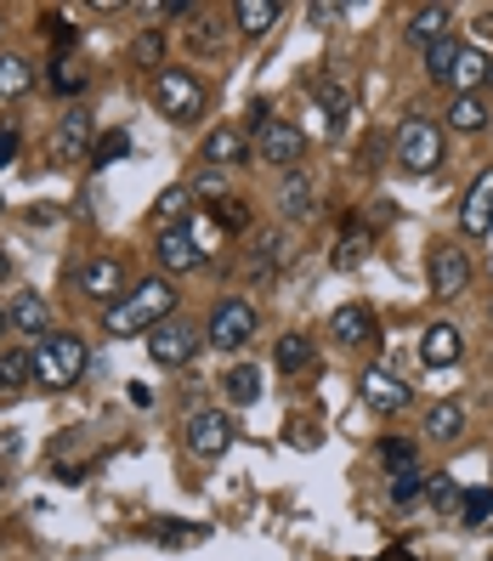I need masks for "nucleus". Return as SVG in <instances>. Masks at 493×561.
<instances>
[{
	"instance_id": "obj_43",
	"label": "nucleus",
	"mask_w": 493,
	"mask_h": 561,
	"mask_svg": "<svg viewBox=\"0 0 493 561\" xmlns=\"http://www.w3.org/2000/svg\"><path fill=\"white\" fill-rule=\"evenodd\" d=\"M7 278H12V255L0 250V284H7Z\"/></svg>"
},
{
	"instance_id": "obj_19",
	"label": "nucleus",
	"mask_w": 493,
	"mask_h": 561,
	"mask_svg": "<svg viewBox=\"0 0 493 561\" xmlns=\"http://www.w3.org/2000/svg\"><path fill=\"white\" fill-rule=\"evenodd\" d=\"M7 318H12V329H23L29 341H46V335H52V306H46L40 295H17Z\"/></svg>"
},
{
	"instance_id": "obj_1",
	"label": "nucleus",
	"mask_w": 493,
	"mask_h": 561,
	"mask_svg": "<svg viewBox=\"0 0 493 561\" xmlns=\"http://www.w3.org/2000/svg\"><path fill=\"white\" fill-rule=\"evenodd\" d=\"M170 313H177V290H170V278H137V284L119 295L114 306H103V329L108 335H142V329H154V323H165Z\"/></svg>"
},
{
	"instance_id": "obj_2",
	"label": "nucleus",
	"mask_w": 493,
	"mask_h": 561,
	"mask_svg": "<svg viewBox=\"0 0 493 561\" xmlns=\"http://www.w3.org/2000/svg\"><path fill=\"white\" fill-rule=\"evenodd\" d=\"M86 369V341L80 335H46L29 346V374L40 392H68Z\"/></svg>"
},
{
	"instance_id": "obj_33",
	"label": "nucleus",
	"mask_w": 493,
	"mask_h": 561,
	"mask_svg": "<svg viewBox=\"0 0 493 561\" xmlns=\"http://www.w3.org/2000/svg\"><path fill=\"white\" fill-rule=\"evenodd\" d=\"M459 522H465V527H488V522H493V488H465Z\"/></svg>"
},
{
	"instance_id": "obj_30",
	"label": "nucleus",
	"mask_w": 493,
	"mask_h": 561,
	"mask_svg": "<svg viewBox=\"0 0 493 561\" xmlns=\"http://www.w3.org/2000/svg\"><path fill=\"white\" fill-rule=\"evenodd\" d=\"M23 386H35L29 352H0V392H23Z\"/></svg>"
},
{
	"instance_id": "obj_3",
	"label": "nucleus",
	"mask_w": 493,
	"mask_h": 561,
	"mask_svg": "<svg viewBox=\"0 0 493 561\" xmlns=\"http://www.w3.org/2000/svg\"><path fill=\"white\" fill-rule=\"evenodd\" d=\"M154 102H159V114H165V119L193 125V119L205 114V86L193 80L187 68H170V63H165V68L154 74Z\"/></svg>"
},
{
	"instance_id": "obj_4",
	"label": "nucleus",
	"mask_w": 493,
	"mask_h": 561,
	"mask_svg": "<svg viewBox=\"0 0 493 561\" xmlns=\"http://www.w3.org/2000/svg\"><path fill=\"white\" fill-rule=\"evenodd\" d=\"M398 165L408 170V176H431L437 165H442V125L437 119H408L403 131H398Z\"/></svg>"
},
{
	"instance_id": "obj_15",
	"label": "nucleus",
	"mask_w": 493,
	"mask_h": 561,
	"mask_svg": "<svg viewBox=\"0 0 493 561\" xmlns=\"http://www.w3.org/2000/svg\"><path fill=\"white\" fill-rule=\"evenodd\" d=\"M488 80H493V58H488L482 46H465L459 63H454V74H449V91H454V97H477Z\"/></svg>"
},
{
	"instance_id": "obj_12",
	"label": "nucleus",
	"mask_w": 493,
	"mask_h": 561,
	"mask_svg": "<svg viewBox=\"0 0 493 561\" xmlns=\"http://www.w3.org/2000/svg\"><path fill=\"white\" fill-rule=\"evenodd\" d=\"M426 272H431V295H442V301L471 290V262H465V250H454V244H437Z\"/></svg>"
},
{
	"instance_id": "obj_5",
	"label": "nucleus",
	"mask_w": 493,
	"mask_h": 561,
	"mask_svg": "<svg viewBox=\"0 0 493 561\" xmlns=\"http://www.w3.org/2000/svg\"><path fill=\"white\" fill-rule=\"evenodd\" d=\"M205 335H210V346H221V352H238L244 341H256V306L244 301V295H221V301L210 306Z\"/></svg>"
},
{
	"instance_id": "obj_7",
	"label": "nucleus",
	"mask_w": 493,
	"mask_h": 561,
	"mask_svg": "<svg viewBox=\"0 0 493 561\" xmlns=\"http://www.w3.org/2000/svg\"><path fill=\"white\" fill-rule=\"evenodd\" d=\"M193 352H199V329H187L182 318H165L147 329V357H154L159 369H187Z\"/></svg>"
},
{
	"instance_id": "obj_42",
	"label": "nucleus",
	"mask_w": 493,
	"mask_h": 561,
	"mask_svg": "<svg viewBox=\"0 0 493 561\" xmlns=\"http://www.w3.org/2000/svg\"><path fill=\"white\" fill-rule=\"evenodd\" d=\"M17 160V131L12 125H0V165H12Z\"/></svg>"
},
{
	"instance_id": "obj_32",
	"label": "nucleus",
	"mask_w": 493,
	"mask_h": 561,
	"mask_svg": "<svg viewBox=\"0 0 493 561\" xmlns=\"http://www.w3.org/2000/svg\"><path fill=\"white\" fill-rule=\"evenodd\" d=\"M187 211H193V193H187V188H165L154 216H159V227H182V221H193Z\"/></svg>"
},
{
	"instance_id": "obj_23",
	"label": "nucleus",
	"mask_w": 493,
	"mask_h": 561,
	"mask_svg": "<svg viewBox=\"0 0 493 561\" xmlns=\"http://www.w3.org/2000/svg\"><path fill=\"white\" fill-rule=\"evenodd\" d=\"M29 86H35V63L7 51V58H0V97H23Z\"/></svg>"
},
{
	"instance_id": "obj_18",
	"label": "nucleus",
	"mask_w": 493,
	"mask_h": 561,
	"mask_svg": "<svg viewBox=\"0 0 493 561\" xmlns=\"http://www.w3.org/2000/svg\"><path fill=\"white\" fill-rule=\"evenodd\" d=\"M403 35H408V46H437L442 35H454V12L449 7H420V12H408V23H403Z\"/></svg>"
},
{
	"instance_id": "obj_31",
	"label": "nucleus",
	"mask_w": 493,
	"mask_h": 561,
	"mask_svg": "<svg viewBox=\"0 0 493 561\" xmlns=\"http://www.w3.org/2000/svg\"><path fill=\"white\" fill-rule=\"evenodd\" d=\"M131 153V131H96V148H91V165H119Z\"/></svg>"
},
{
	"instance_id": "obj_28",
	"label": "nucleus",
	"mask_w": 493,
	"mask_h": 561,
	"mask_svg": "<svg viewBox=\"0 0 493 561\" xmlns=\"http://www.w3.org/2000/svg\"><path fill=\"white\" fill-rule=\"evenodd\" d=\"M221 386H228V403H238V408H250L256 397H261V369H250V364H238L228 380H221Z\"/></svg>"
},
{
	"instance_id": "obj_8",
	"label": "nucleus",
	"mask_w": 493,
	"mask_h": 561,
	"mask_svg": "<svg viewBox=\"0 0 493 561\" xmlns=\"http://www.w3.org/2000/svg\"><path fill=\"white\" fill-rule=\"evenodd\" d=\"M301 153H307V137H301V125H289V119H267L261 131H256V160L267 165H278V170H295L301 165Z\"/></svg>"
},
{
	"instance_id": "obj_22",
	"label": "nucleus",
	"mask_w": 493,
	"mask_h": 561,
	"mask_svg": "<svg viewBox=\"0 0 493 561\" xmlns=\"http://www.w3.org/2000/svg\"><path fill=\"white\" fill-rule=\"evenodd\" d=\"M233 23H238L244 35H267V29L278 23V7H273V0H238V7H233Z\"/></svg>"
},
{
	"instance_id": "obj_36",
	"label": "nucleus",
	"mask_w": 493,
	"mask_h": 561,
	"mask_svg": "<svg viewBox=\"0 0 493 561\" xmlns=\"http://www.w3.org/2000/svg\"><path fill=\"white\" fill-rule=\"evenodd\" d=\"M216 227H228V233H244V227H250V211H244V199H216Z\"/></svg>"
},
{
	"instance_id": "obj_46",
	"label": "nucleus",
	"mask_w": 493,
	"mask_h": 561,
	"mask_svg": "<svg viewBox=\"0 0 493 561\" xmlns=\"http://www.w3.org/2000/svg\"><path fill=\"white\" fill-rule=\"evenodd\" d=\"M0 23H7V17H0Z\"/></svg>"
},
{
	"instance_id": "obj_16",
	"label": "nucleus",
	"mask_w": 493,
	"mask_h": 561,
	"mask_svg": "<svg viewBox=\"0 0 493 561\" xmlns=\"http://www.w3.org/2000/svg\"><path fill=\"white\" fill-rule=\"evenodd\" d=\"M329 335L340 346H375V313H368V306H335Z\"/></svg>"
},
{
	"instance_id": "obj_41",
	"label": "nucleus",
	"mask_w": 493,
	"mask_h": 561,
	"mask_svg": "<svg viewBox=\"0 0 493 561\" xmlns=\"http://www.w3.org/2000/svg\"><path fill=\"white\" fill-rule=\"evenodd\" d=\"M52 86H57L63 97H80V91H86V74L74 68V63H57V74H52Z\"/></svg>"
},
{
	"instance_id": "obj_39",
	"label": "nucleus",
	"mask_w": 493,
	"mask_h": 561,
	"mask_svg": "<svg viewBox=\"0 0 493 561\" xmlns=\"http://www.w3.org/2000/svg\"><path fill=\"white\" fill-rule=\"evenodd\" d=\"M187 40H193V51H221V46H228V29H216V23H193Z\"/></svg>"
},
{
	"instance_id": "obj_25",
	"label": "nucleus",
	"mask_w": 493,
	"mask_h": 561,
	"mask_svg": "<svg viewBox=\"0 0 493 561\" xmlns=\"http://www.w3.org/2000/svg\"><path fill=\"white\" fill-rule=\"evenodd\" d=\"M459 431H465V408L459 403H437L426 415V437H437V443H454Z\"/></svg>"
},
{
	"instance_id": "obj_35",
	"label": "nucleus",
	"mask_w": 493,
	"mask_h": 561,
	"mask_svg": "<svg viewBox=\"0 0 493 561\" xmlns=\"http://www.w3.org/2000/svg\"><path fill=\"white\" fill-rule=\"evenodd\" d=\"M131 58L142 63V68H165V40H159V29H147V35H137V46H131Z\"/></svg>"
},
{
	"instance_id": "obj_20",
	"label": "nucleus",
	"mask_w": 493,
	"mask_h": 561,
	"mask_svg": "<svg viewBox=\"0 0 493 561\" xmlns=\"http://www.w3.org/2000/svg\"><path fill=\"white\" fill-rule=\"evenodd\" d=\"M205 160H210L216 170H221V165H244V160H250V142H244L238 125H221V131L205 137Z\"/></svg>"
},
{
	"instance_id": "obj_40",
	"label": "nucleus",
	"mask_w": 493,
	"mask_h": 561,
	"mask_svg": "<svg viewBox=\"0 0 493 561\" xmlns=\"http://www.w3.org/2000/svg\"><path fill=\"white\" fill-rule=\"evenodd\" d=\"M154 539H159V545H199V539H205V527H170V522H159V527H154Z\"/></svg>"
},
{
	"instance_id": "obj_21",
	"label": "nucleus",
	"mask_w": 493,
	"mask_h": 561,
	"mask_svg": "<svg viewBox=\"0 0 493 561\" xmlns=\"http://www.w3.org/2000/svg\"><path fill=\"white\" fill-rule=\"evenodd\" d=\"M312 176H301V170H289L284 176V188H278V211L289 216V221H301V216H312Z\"/></svg>"
},
{
	"instance_id": "obj_11",
	"label": "nucleus",
	"mask_w": 493,
	"mask_h": 561,
	"mask_svg": "<svg viewBox=\"0 0 493 561\" xmlns=\"http://www.w3.org/2000/svg\"><path fill=\"white\" fill-rule=\"evenodd\" d=\"M91 148H96V125H91V114H86V109L63 114L57 137H52V165H80V160H91Z\"/></svg>"
},
{
	"instance_id": "obj_6",
	"label": "nucleus",
	"mask_w": 493,
	"mask_h": 561,
	"mask_svg": "<svg viewBox=\"0 0 493 561\" xmlns=\"http://www.w3.org/2000/svg\"><path fill=\"white\" fill-rule=\"evenodd\" d=\"M205 239H199V227L182 221V227H159V239H154V262L165 272H199L205 267Z\"/></svg>"
},
{
	"instance_id": "obj_26",
	"label": "nucleus",
	"mask_w": 493,
	"mask_h": 561,
	"mask_svg": "<svg viewBox=\"0 0 493 561\" xmlns=\"http://www.w3.org/2000/svg\"><path fill=\"white\" fill-rule=\"evenodd\" d=\"M459 51H465V46H459L454 35H442L437 46H426V74H431L437 86H449V74H454V63H459Z\"/></svg>"
},
{
	"instance_id": "obj_37",
	"label": "nucleus",
	"mask_w": 493,
	"mask_h": 561,
	"mask_svg": "<svg viewBox=\"0 0 493 561\" xmlns=\"http://www.w3.org/2000/svg\"><path fill=\"white\" fill-rule=\"evenodd\" d=\"M426 494H431V505L442 510V517H449V510L465 499V488H459V482H449V476H431V482H426Z\"/></svg>"
},
{
	"instance_id": "obj_34",
	"label": "nucleus",
	"mask_w": 493,
	"mask_h": 561,
	"mask_svg": "<svg viewBox=\"0 0 493 561\" xmlns=\"http://www.w3.org/2000/svg\"><path fill=\"white\" fill-rule=\"evenodd\" d=\"M380 459H386V471L398 476V471H408V466H420V448H414L408 437H386V443H380Z\"/></svg>"
},
{
	"instance_id": "obj_24",
	"label": "nucleus",
	"mask_w": 493,
	"mask_h": 561,
	"mask_svg": "<svg viewBox=\"0 0 493 561\" xmlns=\"http://www.w3.org/2000/svg\"><path fill=\"white\" fill-rule=\"evenodd\" d=\"M449 125H454V131H465V137L482 131V125H488V102H482V91H477V97H454V102H449Z\"/></svg>"
},
{
	"instance_id": "obj_13",
	"label": "nucleus",
	"mask_w": 493,
	"mask_h": 561,
	"mask_svg": "<svg viewBox=\"0 0 493 561\" xmlns=\"http://www.w3.org/2000/svg\"><path fill=\"white\" fill-rule=\"evenodd\" d=\"M80 295L114 306L119 295H126V267H119V255H91V262L80 267Z\"/></svg>"
},
{
	"instance_id": "obj_9",
	"label": "nucleus",
	"mask_w": 493,
	"mask_h": 561,
	"mask_svg": "<svg viewBox=\"0 0 493 561\" xmlns=\"http://www.w3.org/2000/svg\"><path fill=\"white\" fill-rule=\"evenodd\" d=\"M233 437H238V425H233V415H221V408H199V415L187 420V448L199 459H221L233 448Z\"/></svg>"
},
{
	"instance_id": "obj_45",
	"label": "nucleus",
	"mask_w": 493,
	"mask_h": 561,
	"mask_svg": "<svg viewBox=\"0 0 493 561\" xmlns=\"http://www.w3.org/2000/svg\"><path fill=\"white\" fill-rule=\"evenodd\" d=\"M0 211H7V199H0Z\"/></svg>"
},
{
	"instance_id": "obj_10",
	"label": "nucleus",
	"mask_w": 493,
	"mask_h": 561,
	"mask_svg": "<svg viewBox=\"0 0 493 561\" xmlns=\"http://www.w3.org/2000/svg\"><path fill=\"white\" fill-rule=\"evenodd\" d=\"M358 397L375 408V415H403L408 397H414V386H408V380H398L391 369H363V374H358Z\"/></svg>"
},
{
	"instance_id": "obj_14",
	"label": "nucleus",
	"mask_w": 493,
	"mask_h": 561,
	"mask_svg": "<svg viewBox=\"0 0 493 561\" xmlns=\"http://www.w3.org/2000/svg\"><path fill=\"white\" fill-rule=\"evenodd\" d=\"M459 233H465V239H488V233H493V170H482L477 182H471V193H465V204H459Z\"/></svg>"
},
{
	"instance_id": "obj_29",
	"label": "nucleus",
	"mask_w": 493,
	"mask_h": 561,
	"mask_svg": "<svg viewBox=\"0 0 493 561\" xmlns=\"http://www.w3.org/2000/svg\"><path fill=\"white\" fill-rule=\"evenodd\" d=\"M426 482H431V471H420V466H408V471H398L386 482V494H391V505H414L426 494Z\"/></svg>"
},
{
	"instance_id": "obj_17",
	"label": "nucleus",
	"mask_w": 493,
	"mask_h": 561,
	"mask_svg": "<svg viewBox=\"0 0 493 561\" xmlns=\"http://www.w3.org/2000/svg\"><path fill=\"white\" fill-rule=\"evenodd\" d=\"M459 352H465L459 329H454V323H431L426 341H420V364H426V369H449V364H459Z\"/></svg>"
},
{
	"instance_id": "obj_38",
	"label": "nucleus",
	"mask_w": 493,
	"mask_h": 561,
	"mask_svg": "<svg viewBox=\"0 0 493 561\" xmlns=\"http://www.w3.org/2000/svg\"><path fill=\"white\" fill-rule=\"evenodd\" d=\"M363 250H368V239H363V233H347V239L335 244V267H340V272H352V267L363 262Z\"/></svg>"
},
{
	"instance_id": "obj_44",
	"label": "nucleus",
	"mask_w": 493,
	"mask_h": 561,
	"mask_svg": "<svg viewBox=\"0 0 493 561\" xmlns=\"http://www.w3.org/2000/svg\"><path fill=\"white\" fill-rule=\"evenodd\" d=\"M7 323H12V318H7V313H0V335H7Z\"/></svg>"
},
{
	"instance_id": "obj_27",
	"label": "nucleus",
	"mask_w": 493,
	"mask_h": 561,
	"mask_svg": "<svg viewBox=\"0 0 493 561\" xmlns=\"http://www.w3.org/2000/svg\"><path fill=\"white\" fill-rule=\"evenodd\" d=\"M273 364H278L284 374H301V369H312V341H307V335H284V341L273 346Z\"/></svg>"
}]
</instances>
